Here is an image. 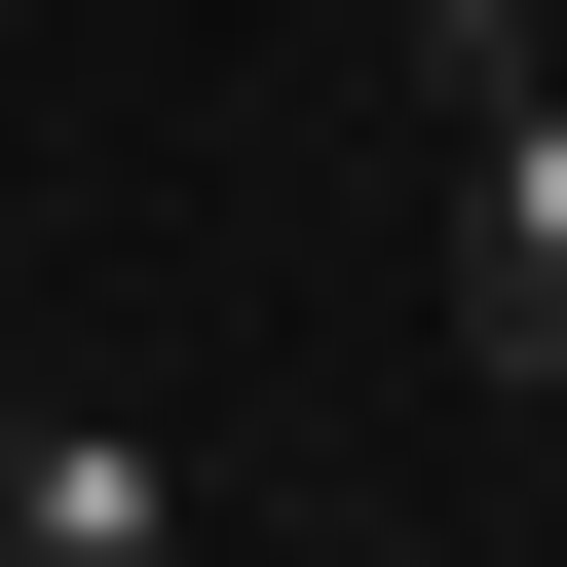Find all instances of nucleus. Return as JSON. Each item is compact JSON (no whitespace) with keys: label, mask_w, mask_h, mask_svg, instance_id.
<instances>
[{"label":"nucleus","mask_w":567,"mask_h":567,"mask_svg":"<svg viewBox=\"0 0 567 567\" xmlns=\"http://www.w3.org/2000/svg\"><path fill=\"white\" fill-rule=\"evenodd\" d=\"M454 379L567 416V76H454Z\"/></svg>","instance_id":"1"},{"label":"nucleus","mask_w":567,"mask_h":567,"mask_svg":"<svg viewBox=\"0 0 567 567\" xmlns=\"http://www.w3.org/2000/svg\"><path fill=\"white\" fill-rule=\"evenodd\" d=\"M0 567H189V454L152 416H0Z\"/></svg>","instance_id":"2"},{"label":"nucleus","mask_w":567,"mask_h":567,"mask_svg":"<svg viewBox=\"0 0 567 567\" xmlns=\"http://www.w3.org/2000/svg\"><path fill=\"white\" fill-rule=\"evenodd\" d=\"M416 39H454V76H567V0H416Z\"/></svg>","instance_id":"3"},{"label":"nucleus","mask_w":567,"mask_h":567,"mask_svg":"<svg viewBox=\"0 0 567 567\" xmlns=\"http://www.w3.org/2000/svg\"><path fill=\"white\" fill-rule=\"evenodd\" d=\"M0 76H39V0H0Z\"/></svg>","instance_id":"4"},{"label":"nucleus","mask_w":567,"mask_h":567,"mask_svg":"<svg viewBox=\"0 0 567 567\" xmlns=\"http://www.w3.org/2000/svg\"><path fill=\"white\" fill-rule=\"evenodd\" d=\"M0 416H39V341H0Z\"/></svg>","instance_id":"5"}]
</instances>
